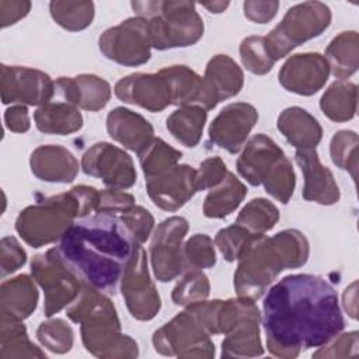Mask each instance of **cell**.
Wrapping results in <instances>:
<instances>
[{
	"instance_id": "1",
	"label": "cell",
	"mask_w": 359,
	"mask_h": 359,
	"mask_svg": "<svg viewBox=\"0 0 359 359\" xmlns=\"http://www.w3.org/2000/svg\"><path fill=\"white\" fill-rule=\"evenodd\" d=\"M262 310L266 348L282 359L328 344L345 327L335 289L317 275L285 276L266 290Z\"/></svg>"
},
{
	"instance_id": "2",
	"label": "cell",
	"mask_w": 359,
	"mask_h": 359,
	"mask_svg": "<svg viewBox=\"0 0 359 359\" xmlns=\"http://www.w3.org/2000/svg\"><path fill=\"white\" fill-rule=\"evenodd\" d=\"M136 244L118 215L95 213L76 222L56 250L81 283L114 294Z\"/></svg>"
},
{
	"instance_id": "3",
	"label": "cell",
	"mask_w": 359,
	"mask_h": 359,
	"mask_svg": "<svg viewBox=\"0 0 359 359\" xmlns=\"http://www.w3.org/2000/svg\"><path fill=\"white\" fill-rule=\"evenodd\" d=\"M309 255V241L297 229H286L272 237L255 234L234 272L237 296L258 300L282 271L303 266Z\"/></svg>"
},
{
	"instance_id": "4",
	"label": "cell",
	"mask_w": 359,
	"mask_h": 359,
	"mask_svg": "<svg viewBox=\"0 0 359 359\" xmlns=\"http://www.w3.org/2000/svg\"><path fill=\"white\" fill-rule=\"evenodd\" d=\"M67 317L80 324L81 341L87 352L101 359H126L139 355L137 342L122 334L114 303L104 292L88 285L66 310Z\"/></svg>"
},
{
	"instance_id": "5",
	"label": "cell",
	"mask_w": 359,
	"mask_h": 359,
	"mask_svg": "<svg viewBox=\"0 0 359 359\" xmlns=\"http://www.w3.org/2000/svg\"><path fill=\"white\" fill-rule=\"evenodd\" d=\"M97 205L98 189L77 185L22 209L15 220V231L28 245L39 248L60 241L76 219L90 216Z\"/></svg>"
},
{
	"instance_id": "6",
	"label": "cell",
	"mask_w": 359,
	"mask_h": 359,
	"mask_svg": "<svg viewBox=\"0 0 359 359\" xmlns=\"http://www.w3.org/2000/svg\"><path fill=\"white\" fill-rule=\"evenodd\" d=\"M130 6L146 18L151 48L157 50L187 48L203 36V20L192 1H132Z\"/></svg>"
},
{
	"instance_id": "7",
	"label": "cell",
	"mask_w": 359,
	"mask_h": 359,
	"mask_svg": "<svg viewBox=\"0 0 359 359\" xmlns=\"http://www.w3.org/2000/svg\"><path fill=\"white\" fill-rule=\"evenodd\" d=\"M331 18L330 7L321 1H303L290 7L265 36L272 59L276 62L296 46L320 36L330 27Z\"/></svg>"
},
{
	"instance_id": "8",
	"label": "cell",
	"mask_w": 359,
	"mask_h": 359,
	"mask_svg": "<svg viewBox=\"0 0 359 359\" xmlns=\"http://www.w3.org/2000/svg\"><path fill=\"white\" fill-rule=\"evenodd\" d=\"M156 352L163 356L203 358L215 356L210 332L201 320L194 304L154 331L151 338Z\"/></svg>"
},
{
	"instance_id": "9",
	"label": "cell",
	"mask_w": 359,
	"mask_h": 359,
	"mask_svg": "<svg viewBox=\"0 0 359 359\" xmlns=\"http://www.w3.org/2000/svg\"><path fill=\"white\" fill-rule=\"evenodd\" d=\"M31 273L43 290V313L48 318L70 306L83 286L62 261L56 247L32 258Z\"/></svg>"
},
{
	"instance_id": "10",
	"label": "cell",
	"mask_w": 359,
	"mask_h": 359,
	"mask_svg": "<svg viewBox=\"0 0 359 359\" xmlns=\"http://www.w3.org/2000/svg\"><path fill=\"white\" fill-rule=\"evenodd\" d=\"M119 286L126 309L133 318L150 321L157 316L161 309V297L150 278L147 254L142 244H136L126 261Z\"/></svg>"
},
{
	"instance_id": "11",
	"label": "cell",
	"mask_w": 359,
	"mask_h": 359,
	"mask_svg": "<svg viewBox=\"0 0 359 359\" xmlns=\"http://www.w3.org/2000/svg\"><path fill=\"white\" fill-rule=\"evenodd\" d=\"M98 46L107 59L118 65L129 67L144 65L151 56L146 18L130 17L105 29L98 39Z\"/></svg>"
},
{
	"instance_id": "12",
	"label": "cell",
	"mask_w": 359,
	"mask_h": 359,
	"mask_svg": "<svg viewBox=\"0 0 359 359\" xmlns=\"http://www.w3.org/2000/svg\"><path fill=\"white\" fill-rule=\"evenodd\" d=\"M188 229L189 224L185 217L171 216L163 220L154 230L150 244V262L158 282H171L187 269L182 241Z\"/></svg>"
},
{
	"instance_id": "13",
	"label": "cell",
	"mask_w": 359,
	"mask_h": 359,
	"mask_svg": "<svg viewBox=\"0 0 359 359\" xmlns=\"http://www.w3.org/2000/svg\"><path fill=\"white\" fill-rule=\"evenodd\" d=\"M81 170L86 175L100 178L108 188L121 191L133 187L137 178L132 157L108 142H98L84 151Z\"/></svg>"
},
{
	"instance_id": "14",
	"label": "cell",
	"mask_w": 359,
	"mask_h": 359,
	"mask_svg": "<svg viewBox=\"0 0 359 359\" xmlns=\"http://www.w3.org/2000/svg\"><path fill=\"white\" fill-rule=\"evenodd\" d=\"M0 91L4 105L42 107L50 101L56 88L55 81L42 70L1 65Z\"/></svg>"
},
{
	"instance_id": "15",
	"label": "cell",
	"mask_w": 359,
	"mask_h": 359,
	"mask_svg": "<svg viewBox=\"0 0 359 359\" xmlns=\"http://www.w3.org/2000/svg\"><path fill=\"white\" fill-rule=\"evenodd\" d=\"M115 95L126 102L150 112L164 111L172 105V91L161 70L157 73H132L116 81Z\"/></svg>"
},
{
	"instance_id": "16",
	"label": "cell",
	"mask_w": 359,
	"mask_h": 359,
	"mask_svg": "<svg viewBox=\"0 0 359 359\" xmlns=\"http://www.w3.org/2000/svg\"><path fill=\"white\" fill-rule=\"evenodd\" d=\"M258 121L255 107L247 102L226 105L209 126V142L230 154L238 153Z\"/></svg>"
},
{
	"instance_id": "17",
	"label": "cell",
	"mask_w": 359,
	"mask_h": 359,
	"mask_svg": "<svg viewBox=\"0 0 359 359\" xmlns=\"http://www.w3.org/2000/svg\"><path fill=\"white\" fill-rule=\"evenodd\" d=\"M196 170L188 164L172 168L146 180V191L153 203L165 212L182 208L196 192Z\"/></svg>"
},
{
	"instance_id": "18",
	"label": "cell",
	"mask_w": 359,
	"mask_h": 359,
	"mask_svg": "<svg viewBox=\"0 0 359 359\" xmlns=\"http://www.w3.org/2000/svg\"><path fill=\"white\" fill-rule=\"evenodd\" d=\"M330 67L325 57L317 52L292 55L279 70L280 86L299 95H313L327 83Z\"/></svg>"
},
{
	"instance_id": "19",
	"label": "cell",
	"mask_w": 359,
	"mask_h": 359,
	"mask_svg": "<svg viewBox=\"0 0 359 359\" xmlns=\"http://www.w3.org/2000/svg\"><path fill=\"white\" fill-rule=\"evenodd\" d=\"M205 109H213L219 102L240 93L244 84L241 67L227 55L213 56L205 69Z\"/></svg>"
},
{
	"instance_id": "20",
	"label": "cell",
	"mask_w": 359,
	"mask_h": 359,
	"mask_svg": "<svg viewBox=\"0 0 359 359\" xmlns=\"http://www.w3.org/2000/svg\"><path fill=\"white\" fill-rule=\"evenodd\" d=\"M294 160L304 177L303 198L324 206L335 205L339 201V188L331 170L321 164L317 150H296Z\"/></svg>"
},
{
	"instance_id": "21",
	"label": "cell",
	"mask_w": 359,
	"mask_h": 359,
	"mask_svg": "<svg viewBox=\"0 0 359 359\" xmlns=\"http://www.w3.org/2000/svg\"><path fill=\"white\" fill-rule=\"evenodd\" d=\"M55 88L67 104L93 112L102 109L111 98L109 83L95 74L59 77Z\"/></svg>"
},
{
	"instance_id": "22",
	"label": "cell",
	"mask_w": 359,
	"mask_h": 359,
	"mask_svg": "<svg viewBox=\"0 0 359 359\" xmlns=\"http://www.w3.org/2000/svg\"><path fill=\"white\" fill-rule=\"evenodd\" d=\"M243 147L236 167L238 174L252 187L261 185L271 167L285 154L283 150L264 133L254 135Z\"/></svg>"
},
{
	"instance_id": "23",
	"label": "cell",
	"mask_w": 359,
	"mask_h": 359,
	"mask_svg": "<svg viewBox=\"0 0 359 359\" xmlns=\"http://www.w3.org/2000/svg\"><path fill=\"white\" fill-rule=\"evenodd\" d=\"M32 174L46 182L69 184L79 174V161L74 154L59 144L36 147L29 157Z\"/></svg>"
},
{
	"instance_id": "24",
	"label": "cell",
	"mask_w": 359,
	"mask_h": 359,
	"mask_svg": "<svg viewBox=\"0 0 359 359\" xmlns=\"http://www.w3.org/2000/svg\"><path fill=\"white\" fill-rule=\"evenodd\" d=\"M108 135L125 149L140 153L154 139L151 123L140 114L116 107L107 115Z\"/></svg>"
},
{
	"instance_id": "25",
	"label": "cell",
	"mask_w": 359,
	"mask_h": 359,
	"mask_svg": "<svg viewBox=\"0 0 359 359\" xmlns=\"http://www.w3.org/2000/svg\"><path fill=\"white\" fill-rule=\"evenodd\" d=\"M276 126L296 150L316 149L323 139L320 122L302 107L285 108L278 116Z\"/></svg>"
},
{
	"instance_id": "26",
	"label": "cell",
	"mask_w": 359,
	"mask_h": 359,
	"mask_svg": "<svg viewBox=\"0 0 359 359\" xmlns=\"http://www.w3.org/2000/svg\"><path fill=\"white\" fill-rule=\"evenodd\" d=\"M261 311L257 310L237 321L222 342V358H255L264 355L259 325Z\"/></svg>"
},
{
	"instance_id": "27",
	"label": "cell",
	"mask_w": 359,
	"mask_h": 359,
	"mask_svg": "<svg viewBox=\"0 0 359 359\" xmlns=\"http://www.w3.org/2000/svg\"><path fill=\"white\" fill-rule=\"evenodd\" d=\"M39 299L35 279L27 273L4 280L0 287V313L4 317L25 320L36 309Z\"/></svg>"
},
{
	"instance_id": "28",
	"label": "cell",
	"mask_w": 359,
	"mask_h": 359,
	"mask_svg": "<svg viewBox=\"0 0 359 359\" xmlns=\"http://www.w3.org/2000/svg\"><path fill=\"white\" fill-rule=\"evenodd\" d=\"M38 130L48 135H70L83 128V115L72 104L48 102L34 112Z\"/></svg>"
},
{
	"instance_id": "29",
	"label": "cell",
	"mask_w": 359,
	"mask_h": 359,
	"mask_svg": "<svg viewBox=\"0 0 359 359\" xmlns=\"http://www.w3.org/2000/svg\"><path fill=\"white\" fill-rule=\"evenodd\" d=\"M330 73L339 80H345L356 73L359 67V36L356 31L338 34L327 46L324 55Z\"/></svg>"
},
{
	"instance_id": "30",
	"label": "cell",
	"mask_w": 359,
	"mask_h": 359,
	"mask_svg": "<svg viewBox=\"0 0 359 359\" xmlns=\"http://www.w3.org/2000/svg\"><path fill=\"white\" fill-rule=\"evenodd\" d=\"M168 79L172 91V105H198L205 109V88L202 77L185 65H174L161 69Z\"/></svg>"
},
{
	"instance_id": "31",
	"label": "cell",
	"mask_w": 359,
	"mask_h": 359,
	"mask_svg": "<svg viewBox=\"0 0 359 359\" xmlns=\"http://www.w3.org/2000/svg\"><path fill=\"white\" fill-rule=\"evenodd\" d=\"M245 195L247 187L229 171L224 180L206 195L203 215L209 219H223L240 206Z\"/></svg>"
},
{
	"instance_id": "32",
	"label": "cell",
	"mask_w": 359,
	"mask_h": 359,
	"mask_svg": "<svg viewBox=\"0 0 359 359\" xmlns=\"http://www.w3.org/2000/svg\"><path fill=\"white\" fill-rule=\"evenodd\" d=\"M0 358L1 359H21V358H46L28 338L27 328L22 321L1 316L0 323Z\"/></svg>"
},
{
	"instance_id": "33",
	"label": "cell",
	"mask_w": 359,
	"mask_h": 359,
	"mask_svg": "<svg viewBox=\"0 0 359 359\" xmlns=\"http://www.w3.org/2000/svg\"><path fill=\"white\" fill-rule=\"evenodd\" d=\"M358 87L348 80L334 81L323 94L320 108L334 122H346L356 115Z\"/></svg>"
},
{
	"instance_id": "34",
	"label": "cell",
	"mask_w": 359,
	"mask_h": 359,
	"mask_svg": "<svg viewBox=\"0 0 359 359\" xmlns=\"http://www.w3.org/2000/svg\"><path fill=\"white\" fill-rule=\"evenodd\" d=\"M208 112L198 105H187L175 109L165 121L172 137L185 147H195L202 137Z\"/></svg>"
},
{
	"instance_id": "35",
	"label": "cell",
	"mask_w": 359,
	"mask_h": 359,
	"mask_svg": "<svg viewBox=\"0 0 359 359\" xmlns=\"http://www.w3.org/2000/svg\"><path fill=\"white\" fill-rule=\"evenodd\" d=\"M93 1H50L49 13L53 21L62 28L76 32L86 29L94 20Z\"/></svg>"
},
{
	"instance_id": "36",
	"label": "cell",
	"mask_w": 359,
	"mask_h": 359,
	"mask_svg": "<svg viewBox=\"0 0 359 359\" xmlns=\"http://www.w3.org/2000/svg\"><path fill=\"white\" fill-rule=\"evenodd\" d=\"M137 156L143 174L147 180L177 165L182 157V153L165 143L163 139L154 137L146 149L137 153Z\"/></svg>"
},
{
	"instance_id": "37",
	"label": "cell",
	"mask_w": 359,
	"mask_h": 359,
	"mask_svg": "<svg viewBox=\"0 0 359 359\" xmlns=\"http://www.w3.org/2000/svg\"><path fill=\"white\" fill-rule=\"evenodd\" d=\"M279 220L278 208L265 198L251 199L238 213L236 223L254 234H264Z\"/></svg>"
},
{
	"instance_id": "38",
	"label": "cell",
	"mask_w": 359,
	"mask_h": 359,
	"mask_svg": "<svg viewBox=\"0 0 359 359\" xmlns=\"http://www.w3.org/2000/svg\"><path fill=\"white\" fill-rule=\"evenodd\" d=\"M261 185H264L265 192L278 202L286 205L290 201L296 187V175L290 160L285 154L271 167Z\"/></svg>"
},
{
	"instance_id": "39",
	"label": "cell",
	"mask_w": 359,
	"mask_h": 359,
	"mask_svg": "<svg viewBox=\"0 0 359 359\" xmlns=\"http://www.w3.org/2000/svg\"><path fill=\"white\" fill-rule=\"evenodd\" d=\"M209 278L201 269H187L171 292V300L177 306H191L209 297Z\"/></svg>"
},
{
	"instance_id": "40",
	"label": "cell",
	"mask_w": 359,
	"mask_h": 359,
	"mask_svg": "<svg viewBox=\"0 0 359 359\" xmlns=\"http://www.w3.org/2000/svg\"><path fill=\"white\" fill-rule=\"evenodd\" d=\"M36 338L43 348L53 353H66L73 348V328L63 318H50L42 321L36 330Z\"/></svg>"
},
{
	"instance_id": "41",
	"label": "cell",
	"mask_w": 359,
	"mask_h": 359,
	"mask_svg": "<svg viewBox=\"0 0 359 359\" xmlns=\"http://www.w3.org/2000/svg\"><path fill=\"white\" fill-rule=\"evenodd\" d=\"M330 156L332 163L348 171L356 180L358 171V135L353 130H338L330 142Z\"/></svg>"
},
{
	"instance_id": "42",
	"label": "cell",
	"mask_w": 359,
	"mask_h": 359,
	"mask_svg": "<svg viewBox=\"0 0 359 359\" xmlns=\"http://www.w3.org/2000/svg\"><path fill=\"white\" fill-rule=\"evenodd\" d=\"M240 59L248 72L258 76L269 73L275 65L268 50L265 36L259 35H251L241 41Z\"/></svg>"
},
{
	"instance_id": "43",
	"label": "cell",
	"mask_w": 359,
	"mask_h": 359,
	"mask_svg": "<svg viewBox=\"0 0 359 359\" xmlns=\"http://www.w3.org/2000/svg\"><path fill=\"white\" fill-rule=\"evenodd\" d=\"M254 236L255 234L248 231L245 227L234 223L217 231L215 237V245L219 248L226 261L234 262L238 261L244 254Z\"/></svg>"
},
{
	"instance_id": "44",
	"label": "cell",
	"mask_w": 359,
	"mask_h": 359,
	"mask_svg": "<svg viewBox=\"0 0 359 359\" xmlns=\"http://www.w3.org/2000/svg\"><path fill=\"white\" fill-rule=\"evenodd\" d=\"M215 243L208 234H194L184 244V261L187 269H205L216 264ZM185 269V271H187Z\"/></svg>"
},
{
	"instance_id": "45",
	"label": "cell",
	"mask_w": 359,
	"mask_h": 359,
	"mask_svg": "<svg viewBox=\"0 0 359 359\" xmlns=\"http://www.w3.org/2000/svg\"><path fill=\"white\" fill-rule=\"evenodd\" d=\"M118 216L123 222L125 227L128 229V231L136 243L143 244L150 237L151 230L154 227V217L143 206L135 205L133 208L119 213Z\"/></svg>"
},
{
	"instance_id": "46",
	"label": "cell",
	"mask_w": 359,
	"mask_h": 359,
	"mask_svg": "<svg viewBox=\"0 0 359 359\" xmlns=\"http://www.w3.org/2000/svg\"><path fill=\"white\" fill-rule=\"evenodd\" d=\"M27 262V252L21 247L20 241L7 236L0 241V266H1V278L11 275L18 271Z\"/></svg>"
},
{
	"instance_id": "47",
	"label": "cell",
	"mask_w": 359,
	"mask_h": 359,
	"mask_svg": "<svg viewBox=\"0 0 359 359\" xmlns=\"http://www.w3.org/2000/svg\"><path fill=\"white\" fill-rule=\"evenodd\" d=\"M227 167L220 157H209L199 164L196 170L195 182L198 191H205L219 185L227 175Z\"/></svg>"
},
{
	"instance_id": "48",
	"label": "cell",
	"mask_w": 359,
	"mask_h": 359,
	"mask_svg": "<svg viewBox=\"0 0 359 359\" xmlns=\"http://www.w3.org/2000/svg\"><path fill=\"white\" fill-rule=\"evenodd\" d=\"M135 196L123 192L121 189H101L98 191V205L95 213H112V215H119L122 212L129 210L133 208L135 203Z\"/></svg>"
},
{
	"instance_id": "49",
	"label": "cell",
	"mask_w": 359,
	"mask_h": 359,
	"mask_svg": "<svg viewBox=\"0 0 359 359\" xmlns=\"http://www.w3.org/2000/svg\"><path fill=\"white\" fill-rule=\"evenodd\" d=\"M358 331H351L346 334H338L328 344L323 345L313 358H346L353 356L358 352Z\"/></svg>"
},
{
	"instance_id": "50",
	"label": "cell",
	"mask_w": 359,
	"mask_h": 359,
	"mask_svg": "<svg viewBox=\"0 0 359 359\" xmlns=\"http://www.w3.org/2000/svg\"><path fill=\"white\" fill-rule=\"evenodd\" d=\"M279 3L278 1H257V0H248L244 1L243 10L244 15L257 24H266L269 22L278 11Z\"/></svg>"
},
{
	"instance_id": "51",
	"label": "cell",
	"mask_w": 359,
	"mask_h": 359,
	"mask_svg": "<svg viewBox=\"0 0 359 359\" xmlns=\"http://www.w3.org/2000/svg\"><path fill=\"white\" fill-rule=\"evenodd\" d=\"M31 10L28 0H0V25L6 28L24 18Z\"/></svg>"
},
{
	"instance_id": "52",
	"label": "cell",
	"mask_w": 359,
	"mask_h": 359,
	"mask_svg": "<svg viewBox=\"0 0 359 359\" xmlns=\"http://www.w3.org/2000/svg\"><path fill=\"white\" fill-rule=\"evenodd\" d=\"M6 128L14 133H24L29 130L31 121L27 105H11L4 111Z\"/></svg>"
},
{
	"instance_id": "53",
	"label": "cell",
	"mask_w": 359,
	"mask_h": 359,
	"mask_svg": "<svg viewBox=\"0 0 359 359\" xmlns=\"http://www.w3.org/2000/svg\"><path fill=\"white\" fill-rule=\"evenodd\" d=\"M356 286L358 282L355 280L351 286H348L344 292V307L352 318H356Z\"/></svg>"
},
{
	"instance_id": "54",
	"label": "cell",
	"mask_w": 359,
	"mask_h": 359,
	"mask_svg": "<svg viewBox=\"0 0 359 359\" xmlns=\"http://www.w3.org/2000/svg\"><path fill=\"white\" fill-rule=\"evenodd\" d=\"M229 1H213V3H202L205 8H208L210 13H223L229 7Z\"/></svg>"
}]
</instances>
